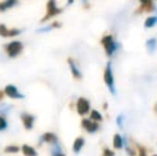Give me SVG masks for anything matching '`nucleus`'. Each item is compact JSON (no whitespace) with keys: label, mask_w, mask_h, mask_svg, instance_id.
<instances>
[{"label":"nucleus","mask_w":157,"mask_h":156,"mask_svg":"<svg viewBox=\"0 0 157 156\" xmlns=\"http://www.w3.org/2000/svg\"><path fill=\"white\" fill-rule=\"evenodd\" d=\"M101 45L104 46L106 50V55L108 57H112L114 52L118 50V48L120 47L118 42H116L112 38V36H105L101 39Z\"/></svg>","instance_id":"1"},{"label":"nucleus","mask_w":157,"mask_h":156,"mask_svg":"<svg viewBox=\"0 0 157 156\" xmlns=\"http://www.w3.org/2000/svg\"><path fill=\"white\" fill-rule=\"evenodd\" d=\"M104 80H105L106 85H107L108 89H109L110 93L116 94V88H114V79H113V74H112V69H111V63L108 62L107 67L104 72Z\"/></svg>","instance_id":"2"},{"label":"nucleus","mask_w":157,"mask_h":156,"mask_svg":"<svg viewBox=\"0 0 157 156\" xmlns=\"http://www.w3.org/2000/svg\"><path fill=\"white\" fill-rule=\"evenodd\" d=\"M23 49V44L18 41L11 42L8 46H6V52L10 57H16L17 55L21 52V50Z\"/></svg>","instance_id":"3"},{"label":"nucleus","mask_w":157,"mask_h":156,"mask_svg":"<svg viewBox=\"0 0 157 156\" xmlns=\"http://www.w3.org/2000/svg\"><path fill=\"white\" fill-rule=\"evenodd\" d=\"M90 110V103L85 97H79L77 101V111L80 116L87 115Z\"/></svg>","instance_id":"4"},{"label":"nucleus","mask_w":157,"mask_h":156,"mask_svg":"<svg viewBox=\"0 0 157 156\" xmlns=\"http://www.w3.org/2000/svg\"><path fill=\"white\" fill-rule=\"evenodd\" d=\"M60 12H61L60 9H58L56 6V2H55V1H49L47 3V13H46L45 17L42 19V21H46L47 19H49L52 16L59 14Z\"/></svg>","instance_id":"5"},{"label":"nucleus","mask_w":157,"mask_h":156,"mask_svg":"<svg viewBox=\"0 0 157 156\" xmlns=\"http://www.w3.org/2000/svg\"><path fill=\"white\" fill-rule=\"evenodd\" d=\"M81 125H82V127L88 133H91V134L97 131V129H98V127H99L96 122H94V121H92V120H88V119H83L82 122H81Z\"/></svg>","instance_id":"6"},{"label":"nucleus","mask_w":157,"mask_h":156,"mask_svg":"<svg viewBox=\"0 0 157 156\" xmlns=\"http://www.w3.org/2000/svg\"><path fill=\"white\" fill-rule=\"evenodd\" d=\"M4 92H6V95L10 96V97H12V98H23L24 97L23 94H21L18 91H17L16 87H14V86H12V85L6 86V89H4Z\"/></svg>","instance_id":"7"},{"label":"nucleus","mask_w":157,"mask_h":156,"mask_svg":"<svg viewBox=\"0 0 157 156\" xmlns=\"http://www.w3.org/2000/svg\"><path fill=\"white\" fill-rule=\"evenodd\" d=\"M40 141L48 142V143H50V144H56V143H58V137L52 133H46L42 136Z\"/></svg>","instance_id":"8"},{"label":"nucleus","mask_w":157,"mask_h":156,"mask_svg":"<svg viewBox=\"0 0 157 156\" xmlns=\"http://www.w3.org/2000/svg\"><path fill=\"white\" fill-rule=\"evenodd\" d=\"M68 65H70V67H71V71H72L73 76L77 79H80L81 73H80V71H79L78 67H77V65L75 64V62L73 61V59H71V58L68 59Z\"/></svg>","instance_id":"9"},{"label":"nucleus","mask_w":157,"mask_h":156,"mask_svg":"<svg viewBox=\"0 0 157 156\" xmlns=\"http://www.w3.org/2000/svg\"><path fill=\"white\" fill-rule=\"evenodd\" d=\"M21 119H23V123L25 125V127L27 129H31L33 126V121H34V118L30 115H27V113H24L21 115Z\"/></svg>","instance_id":"10"},{"label":"nucleus","mask_w":157,"mask_h":156,"mask_svg":"<svg viewBox=\"0 0 157 156\" xmlns=\"http://www.w3.org/2000/svg\"><path fill=\"white\" fill-rule=\"evenodd\" d=\"M83 144H85V140H83V138L78 137L74 141V144H73V151H74L75 153H79L81 149H82Z\"/></svg>","instance_id":"11"},{"label":"nucleus","mask_w":157,"mask_h":156,"mask_svg":"<svg viewBox=\"0 0 157 156\" xmlns=\"http://www.w3.org/2000/svg\"><path fill=\"white\" fill-rule=\"evenodd\" d=\"M113 146L116 149H122L124 146V140L120 134H116L113 137Z\"/></svg>","instance_id":"12"},{"label":"nucleus","mask_w":157,"mask_h":156,"mask_svg":"<svg viewBox=\"0 0 157 156\" xmlns=\"http://www.w3.org/2000/svg\"><path fill=\"white\" fill-rule=\"evenodd\" d=\"M145 46H147V50H149L150 52H154V50L156 49V46H157V41L155 38H151L149 39L147 41V43H145Z\"/></svg>","instance_id":"13"},{"label":"nucleus","mask_w":157,"mask_h":156,"mask_svg":"<svg viewBox=\"0 0 157 156\" xmlns=\"http://www.w3.org/2000/svg\"><path fill=\"white\" fill-rule=\"evenodd\" d=\"M157 24V16H150L145 19L144 21V27L145 28H152Z\"/></svg>","instance_id":"14"},{"label":"nucleus","mask_w":157,"mask_h":156,"mask_svg":"<svg viewBox=\"0 0 157 156\" xmlns=\"http://www.w3.org/2000/svg\"><path fill=\"white\" fill-rule=\"evenodd\" d=\"M23 152L26 156H36L37 155L36 151H35L33 148H31V146H27V144L23 146Z\"/></svg>","instance_id":"15"},{"label":"nucleus","mask_w":157,"mask_h":156,"mask_svg":"<svg viewBox=\"0 0 157 156\" xmlns=\"http://www.w3.org/2000/svg\"><path fill=\"white\" fill-rule=\"evenodd\" d=\"M141 4L142 6H140V12L141 11H151V10H155V9L153 8V3H152L151 1H142L141 2Z\"/></svg>","instance_id":"16"},{"label":"nucleus","mask_w":157,"mask_h":156,"mask_svg":"<svg viewBox=\"0 0 157 156\" xmlns=\"http://www.w3.org/2000/svg\"><path fill=\"white\" fill-rule=\"evenodd\" d=\"M15 3H16V1H14V0H8V1L2 2V3H0V11L6 10V9H9L10 6H14Z\"/></svg>","instance_id":"17"},{"label":"nucleus","mask_w":157,"mask_h":156,"mask_svg":"<svg viewBox=\"0 0 157 156\" xmlns=\"http://www.w3.org/2000/svg\"><path fill=\"white\" fill-rule=\"evenodd\" d=\"M62 154V151H61V148L59 146L58 143L52 144V156H60Z\"/></svg>","instance_id":"18"},{"label":"nucleus","mask_w":157,"mask_h":156,"mask_svg":"<svg viewBox=\"0 0 157 156\" xmlns=\"http://www.w3.org/2000/svg\"><path fill=\"white\" fill-rule=\"evenodd\" d=\"M11 108H12V106L9 104L0 105V113H1V115H8L9 111L11 110Z\"/></svg>","instance_id":"19"},{"label":"nucleus","mask_w":157,"mask_h":156,"mask_svg":"<svg viewBox=\"0 0 157 156\" xmlns=\"http://www.w3.org/2000/svg\"><path fill=\"white\" fill-rule=\"evenodd\" d=\"M90 118H91V120H94V122H95V121H101V120H103L101 115L97 110H92L91 115H90Z\"/></svg>","instance_id":"20"},{"label":"nucleus","mask_w":157,"mask_h":156,"mask_svg":"<svg viewBox=\"0 0 157 156\" xmlns=\"http://www.w3.org/2000/svg\"><path fill=\"white\" fill-rule=\"evenodd\" d=\"M117 124L120 128H123V124H124V116L123 115H119L117 117Z\"/></svg>","instance_id":"21"},{"label":"nucleus","mask_w":157,"mask_h":156,"mask_svg":"<svg viewBox=\"0 0 157 156\" xmlns=\"http://www.w3.org/2000/svg\"><path fill=\"white\" fill-rule=\"evenodd\" d=\"M0 36H9V30L4 25H0Z\"/></svg>","instance_id":"22"},{"label":"nucleus","mask_w":157,"mask_h":156,"mask_svg":"<svg viewBox=\"0 0 157 156\" xmlns=\"http://www.w3.org/2000/svg\"><path fill=\"white\" fill-rule=\"evenodd\" d=\"M18 146H10L8 148L4 149L6 152H9V153H15V152H18Z\"/></svg>","instance_id":"23"},{"label":"nucleus","mask_w":157,"mask_h":156,"mask_svg":"<svg viewBox=\"0 0 157 156\" xmlns=\"http://www.w3.org/2000/svg\"><path fill=\"white\" fill-rule=\"evenodd\" d=\"M6 125H8L6 124V121L4 120L3 118L0 117V131H3V129L6 127Z\"/></svg>","instance_id":"24"},{"label":"nucleus","mask_w":157,"mask_h":156,"mask_svg":"<svg viewBox=\"0 0 157 156\" xmlns=\"http://www.w3.org/2000/svg\"><path fill=\"white\" fill-rule=\"evenodd\" d=\"M138 149H139V156H147V151L143 146H138Z\"/></svg>","instance_id":"25"},{"label":"nucleus","mask_w":157,"mask_h":156,"mask_svg":"<svg viewBox=\"0 0 157 156\" xmlns=\"http://www.w3.org/2000/svg\"><path fill=\"white\" fill-rule=\"evenodd\" d=\"M103 156H114V153L109 149H105L103 152Z\"/></svg>","instance_id":"26"},{"label":"nucleus","mask_w":157,"mask_h":156,"mask_svg":"<svg viewBox=\"0 0 157 156\" xmlns=\"http://www.w3.org/2000/svg\"><path fill=\"white\" fill-rule=\"evenodd\" d=\"M52 26L50 25V26H48V27H45V28H41V29H39L37 30V32H46V31H50V30L52 29Z\"/></svg>","instance_id":"27"},{"label":"nucleus","mask_w":157,"mask_h":156,"mask_svg":"<svg viewBox=\"0 0 157 156\" xmlns=\"http://www.w3.org/2000/svg\"><path fill=\"white\" fill-rule=\"evenodd\" d=\"M2 96H3V93H2V91H0V100L2 98Z\"/></svg>","instance_id":"28"},{"label":"nucleus","mask_w":157,"mask_h":156,"mask_svg":"<svg viewBox=\"0 0 157 156\" xmlns=\"http://www.w3.org/2000/svg\"><path fill=\"white\" fill-rule=\"evenodd\" d=\"M155 112L157 113V103H156V105H155Z\"/></svg>","instance_id":"29"},{"label":"nucleus","mask_w":157,"mask_h":156,"mask_svg":"<svg viewBox=\"0 0 157 156\" xmlns=\"http://www.w3.org/2000/svg\"><path fill=\"white\" fill-rule=\"evenodd\" d=\"M154 11H155V12H157V6H156V8H155V10H154Z\"/></svg>","instance_id":"30"},{"label":"nucleus","mask_w":157,"mask_h":156,"mask_svg":"<svg viewBox=\"0 0 157 156\" xmlns=\"http://www.w3.org/2000/svg\"><path fill=\"white\" fill-rule=\"evenodd\" d=\"M60 156H64V154H61V155H60Z\"/></svg>","instance_id":"31"},{"label":"nucleus","mask_w":157,"mask_h":156,"mask_svg":"<svg viewBox=\"0 0 157 156\" xmlns=\"http://www.w3.org/2000/svg\"><path fill=\"white\" fill-rule=\"evenodd\" d=\"M153 156H157V155H153Z\"/></svg>","instance_id":"32"}]
</instances>
